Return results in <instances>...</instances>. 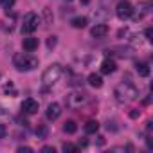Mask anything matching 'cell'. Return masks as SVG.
I'll return each mask as SVG.
<instances>
[{"label":"cell","mask_w":153,"mask_h":153,"mask_svg":"<svg viewBox=\"0 0 153 153\" xmlns=\"http://www.w3.org/2000/svg\"><path fill=\"white\" fill-rule=\"evenodd\" d=\"M13 63L20 72H27V70H33L38 67V58L33 54H27V52H18L13 56Z\"/></svg>","instance_id":"obj_1"},{"label":"cell","mask_w":153,"mask_h":153,"mask_svg":"<svg viewBox=\"0 0 153 153\" xmlns=\"http://www.w3.org/2000/svg\"><path fill=\"white\" fill-rule=\"evenodd\" d=\"M137 97H139V90L131 83L126 81V83L117 85V88H115V99L119 103H130V101H133Z\"/></svg>","instance_id":"obj_2"},{"label":"cell","mask_w":153,"mask_h":153,"mask_svg":"<svg viewBox=\"0 0 153 153\" xmlns=\"http://www.w3.org/2000/svg\"><path fill=\"white\" fill-rule=\"evenodd\" d=\"M59 76H61V65L59 63H52L51 67L45 68V72L42 76V81H43L45 87H52L59 79Z\"/></svg>","instance_id":"obj_3"},{"label":"cell","mask_w":153,"mask_h":153,"mask_svg":"<svg viewBox=\"0 0 153 153\" xmlns=\"http://www.w3.org/2000/svg\"><path fill=\"white\" fill-rule=\"evenodd\" d=\"M87 101H88V94H85V92H72L65 97V103L68 108H79Z\"/></svg>","instance_id":"obj_4"},{"label":"cell","mask_w":153,"mask_h":153,"mask_svg":"<svg viewBox=\"0 0 153 153\" xmlns=\"http://www.w3.org/2000/svg\"><path fill=\"white\" fill-rule=\"evenodd\" d=\"M38 24H40V18L36 13H27L24 16V24H22V33L24 34H31L38 29Z\"/></svg>","instance_id":"obj_5"},{"label":"cell","mask_w":153,"mask_h":153,"mask_svg":"<svg viewBox=\"0 0 153 153\" xmlns=\"http://www.w3.org/2000/svg\"><path fill=\"white\" fill-rule=\"evenodd\" d=\"M115 15L119 20H128L133 16V6L128 2V0H121V2L117 4L115 7Z\"/></svg>","instance_id":"obj_6"},{"label":"cell","mask_w":153,"mask_h":153,"mask_svg":"<svg viewBox=\"0 0 153 153\" xmlns=\"http://www.w3.org/2000/svg\"><path fill=\"white\" fill-rule=\"evenodd\" d=\"M22 112H24V114H27V115L36 114V112H38V101H34L33 97L24 99V103H22Z\"/></svg>","instance_id":"obj_7"},{"label":"cell","mask_w":153,"mask_h":153,"mask_svg":"<svg viewBox=\"0 0 153 153\" xmlns=\"http://www.w3.org/2000/svg\"><path fill=\"white\" fill-rule=\"evenodd\" d=\"M59 115H61V105H59V103H51V105L47 106L45 117H47L49 121H56Z\"/></svg>","instance_id":"obj_8"},{"label":"cell","mask_w":153,"mask_h":153,"mask_svg":"<svg viewBox=\"0 0 153 153\" xmlns=\"http://www.w3.org/2000/svg\"><path fill=\"white\" fill-rule=\"evenodd\" d=\"M90 34H92L94 38H105V36L108 34V25H106V24H97V25L92 27Z\"/></svg>","instance_id":"obj_9"},{"label":"cell","mask_w":153,"mask_h":153,"mask_svg":"<svg viewBox=\"0 0 153 153\" xmlns=\"http://www.w3.org/2000/svg\"><path fill=\"white\" fill-rule=\"evenodd\" d=\"M38 38H34V36H29V38H24V49L27 51V52H33V51H36L38 49Z\"/></svg>","instance_id":"obj_10"},{"label":"cell","mask_w":153,"mask_h":153,"mask_svg":"<svg viewBox=\"0 0 153 153\" xmlns=\"http://www.w3.org/2000/svg\"><path fill=\"white\" fill-rule=\"evenodd\" d=\"M115 61L114 59H103V63H101V74H112V72H115Z\"/></svg>","instance_id":"obj_11"},{"label":"cell","mask_w":153,"mask_h":153,"mask_svg":"<svg viewBox=\"0 0 153 153\" xmlns=\"http://www.w3.org/2000/svg\"><path fill=\"white\" fill-rule=\"evenodd\" d=\"M135 70H137L139 76H142V78H148L149 76V65L144 63V61H137L135 63Z\"/></svg>","instance_id":"obj_12"},{"label":"cell","mask_w":153,"mask_h":153,"mask_svg":"<svg viewBox=\"0 0 153 153\" xmlns=\"http://www.w3.org/2000/svg\"><path fill=\"white\" fill-rule=\"evenodd\" d=\"M70 24H72V27H76V29H83V27H87L88 20H87L85 16H76V18L70 20Z\"/></svg>","instance_id":"obj_13"},{"label":"cell","mask_w":153,"mask_h":153,"mask_svg":"<svg viewBox=\"0 0 153 153\" xmlns=\"http://www.w3.org/2000/svg\"><path fill=\"white\" fill-rule=\"evenodd\" d=\"M88 83H90L94 88L103 87V79H101V76H99V74H90V76H88Z\"/></svg>","instance_id":"obj_14"},{"label":"cell","mask_w":153,"mask_h":153,"mask_svg":"<svg viewBox=\"0 0 153 153\" xmlns=\"http://www.w3.org/2000/svg\"><path fill=\"white\" fill-rule=\"evenodd\" d=\"M149 7H151V2H142V4L139 6V9H140V11L135 15V18L139 20V18H142L144 15H148V13H149Z\"/></svg>","instance_id":"obj_15"},{"label":"cell","mask_w":153,"mask_h":153,"mask_svg":"<svg viewBox=\"0 0 153 153\" xmlns=\"http://www.w3.org/2000/svg\"><path fill=\"white\" fill-rule=\"evenodd\" d=\"M97 130H99V123L94 121V119H90V121L85 124V133H96Z\"/></svg>","instance_id":"obj_16"},{"label":"cell","mask_w":153,"mask_h":153,"mask_svg":"<svg viewBox=\"0 0 153 153\" xmlns=\"http://www.w3.org/2000/svg\"><path fill=\"white\" fill-rule=\"evenodd\" d=\"M63 131L65 133H76V131H78V124H76V121H67L63 124Z\"/></svg>","instance_id":"obj_17"},{"label":"cell","mask_w":153,"mask_h":153,"mask_svg":"<svg viewBox=\"0 0 153 153\" xmlns=\"http://www.w3.org/2000/svg\"><path fill=\"white\" fill-rule=\"evenodd\" d=\"M36 137H38V139H45V137H47V126L38 124V128H36Z\"/></svg>","instance_id":"obj_18"},{"label":"cell","mask_w":153,"mask_h":153,"mask_svg":"<svg viewBox=\"0 0 153 153\" xmlns=\"http://www.w3.org/2000/svg\"><path fill=\"white\" fill-rule=\"evenodd\" d=\"M63 151H65V153H76V151H78V146H74V144H70V142H65V144H63Z\"/></svg>","instance_id":"obj_19"},{"label":"cell","mask_w":153,"mask_h":153,"mask_svg":"<svg viewBox=\"0 0 153 153\" xmlns=\"http://www.w3.org/2000/svg\"><path fill=\"white\" fill-rule=\"evenodd\" d=\"M4 92H6V94H11V96H16V90H15V85H13L11 81H9V83H7L6 87H4Z\"/></svg>","instance_id":"obj_20"},{"label":"cell","mask_w":153,"mask_h":153,"mask_svg":"<svg viewBox=\"0 0 153 153\" xmlns=\"http://www.w3.org/2000/svg\"><path fill=\"white\" fill-rule=\"evenodd\" d=\"M15 2H16V0H0V4L4 6V9H11L15 6Z\"/></svg>","instance_id":"obj_21"},{"label":"cell","mask_w":153,"mask_h":153,"mask_svg":"<svg viewBox=\"0 0 153 153\" xmlns=\"http://www.w3.org/2000/svg\"><path fill=\"white\" fill-rule=\"evenodd\" d=\"M56 42H58L56 36H49V40H47V47H49V49H54V47H56Z\"/></svg>","instance_id":"obj_22"},{"label":"cell","mask_w":153,"mask_h":153,"mask_svg":"<svg viewBox=\"0 0 153 153\" xmlns=\"http://www.w3.org/2000/svg\"><path fill=\"white\" fill-rule=\"evenodd\" d=\"M144 34H146V40H148V42H151V40H153V31H151V27H148Z\"/></svg>","instance_id":"obj_23"},{"label":"cell","mask_w":153,"mask_h":153,"mask_svg":"<svg viewBox=\"0 0 153 153\" xmlns=\"http://www.w3.org/2000/svg\"><path fill=\"white\" fill-rule=\"evenodd\" d=\"M33 151V148H29V146H20L18 148V153H31Z\"/></svg>","instance_id":"obj_24"},{"label":"cell","mask_w":153,"mask_h":153,"mask_svg":"<svg viewBox=\"0 0 153 153\" xmlns=\"http://www.w3.org/2000/svg\"><path fill=\"white\" fill-rule=\"evenodd\" d=\"M42 151H43V153H56V148H52V146H43Z\"/></svg>","instance_id":"obj_25"},{"label":"cell","mask_w":153,"mask_h":153,"mask_svg":"<svg viewBox=\"0 0 153 153\" xmlns=\"http://www.w3.org/2000/svg\"><path fill=\"white\" fill-rule=\"evenodd\" d=\"M139 115H140V110H137V108H133V110L130 112V117H131V119H137Z\"/></svg>","instance_id":"obj_26"},{"label":"cell","mask_w":153,"mask_h":153,"mask_svg":"<svg viewBox=\"0 0 153 153\" xmlns=\"http://www.w3.org/2000/svg\"><path fill=\"white\" fill-rule=\"evenodd\" d=\"M6 133H7V128H6L4 124H0V139H4V137H6Z\"/></svg>","instance_id":"obj_27"},{"label":"cell","mask_w":153,"mask_h":153,"mask_svg":"<svg viewBox=\"0 0 153 153\" xmlns=\"http://www.w3.org/2000/svg\"><path fill=\"white\" fill-rule=\"evenodd\" d=\"M45 18H47V22H51V20H52V16H51V11H49V7H45Z\"/></svg>","instance_id":"obj_28"},{"label":"cell","mask_w":153,"mask_h":153,"mask_svg":"<svg viewBox=\"0 0 153 153\" xmlns=\"http://www.w3.org/2000/svg\"><path fill=\"white\" fill-rule=\"evenodd\" d=\"M90 2V0H81V4H88Z\"/></svg>","instance_id":"obj_29"}]
</instances>
